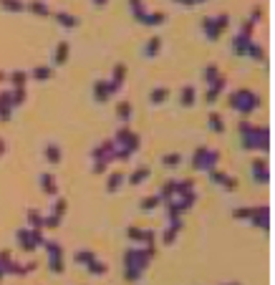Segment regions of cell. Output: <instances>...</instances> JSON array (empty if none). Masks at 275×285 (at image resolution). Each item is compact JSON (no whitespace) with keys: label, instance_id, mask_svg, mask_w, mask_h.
Wrapping results in <instances>:
<instances>
[{"label":"cell","instance_id":"obj_46","mask_svg":"<svg viewBox=\"0 0 275 285\" xmlns=\"http://www.w3.org/2000/svg\"><path fill=\"white\" fill-rule=\"evenodd\" d=\"M66 210H69V202L63 200V197H56V200H53V207H51V214L63 217V214H66Z\"/></svg>","mask_w":275,"mask_h":285},{"label":"cell","instance_id":"obj_16","mask_svg":"<svg viewBox=\"0 0 275 285\" xmlns=\"http://www.w3.org/2000/svg\"><path fill=\"white\" fill-rule=\"evenodd\" d=\"M250 169H252V177H255L258 184H268V182H270V169H268V162H265V159H260V157L252 159Z\"/></svg>","mask_w":275,"mask_h":285},{"label":"cell","instance_id":"obj_51","mask_svg":"<svg viewBox=\"0 0 275 285\" xmlns=\"http://www.w3.org/2000/svg\"><path fill=\"white\" fill-rule=\"evenodd\" d=\"M13 111H15V108H10V106H5V104H0V121H10L13 119Z\"/></svg>","mask_w":275,"mask_h":285},{"label":"cell","instance_id":"obj_47","mask_svg":"<svg viewBox=\"0 0 275 285\" xmlns=\"http://www.w3.org/2000/svg\"><path fill=\"white\" fill-rule=\"evenodd\" d=\"M10 96H13V108L23 106V104H26V99H28L26 89H10Z\"/></svg>","mask_w":275,"mask_h":285},{"label":"cell","instance_id":"obj_4","mask_svg":"<svg viewBox=\"0 0 275 285\" xmlns=\"http://www.w3.org/2000/svg\"><path fill=\"white\" fill-rule=\"evenodd\" d=\"M114 149H116L114 139L101 142L99 146H94V151H91V159H94L91 172H94V174H103V172L109 169V164L114 162Z\"/></svg>","mask_w":275,"mask_h":285},{"label":"cell","instance_id":"obj_28","mask_svg":"<svg viewBox=\"0 0 275 285\" xmlns=\"http://www.w3.org/2000/svg\"><path fill=\"white\" fill-rule=\"evenodd\" d=\"M28 78L43 83V81H51L53 78V66H35V69L28 73Z\"/></svg>","mask_w":275,"mask_h":285},{"label":"cell","instance_id":"obj_44","mask_svg":"<svg viewBox=\"0 0 275 285\" xmlns=\"http://www.w3.org/2000/svg\"><path fill=\"white\" fill-rule=\"evenodd\" d=\"M94 257H96V252H94V250H78V252L73 255V260L78 262V265H83V268H86Z\"/></svg>","mask_w":275,"mask_h":285},{"label":"cell","instance_id":"obj_60","mask_svg":"<svg viewBox=\"0 0 275 285\" xmlns=\"http://www.w3.org/2000/svg\"><path fill=\"white\" fill-rule=\"evenodd\" d=\"M225 285H240V283H225Z\"/></svg>","mask_w":275,"mask_h":285},{"label":"cell","instance_id":"obj_56","mask_svg":"<svg viewBox=\"0 0 275 285\" xmlns=\"http://www.w3.org/2000/svg\"><path fill=\"white\" fill-rule=\"evenodd\" d=\"M91 3H94V8H106L109 0H91Z\"/></svg>","mask_w":275,"mask_h":285},{"label":"cell","instance_id":"obj_2","mask_svg":"<svg viewBox=\"0 0 275 285\" xmlns=\"http://www.w3.org/2000/svg\"><path fill=\"white\" fill-rule=\"evenodd\" d=\"M238 131H240V139H242V149H255V151L270 149V129L268 126H258L252 121H240Z\"/></svg>","mask_w":275,"mask_h":285},{"label":"cell","instance_id":"obj_1","mask_svg":"<svg viewBox=\"0 0 275 285\" xmlns=\"http://www.w3.org/2000/svg\"><path fill=\"white\" fill-rule=\"evenodd\" d=\"M157 255V245H134L124 252V278L129 283H139L144 270Z\"/></svg>","mask_w":275,"mask_h":285},{"label":"cell","instance_id":"obj_9","mask_svg":"<svg viewBox=\"0 0 275 285\" xmlns=\"http://www.w3.org/2000/svg\"><path fill=\"white\" fill-rule=\"evenodd\" d=\"M5 275H20V278H23L28 273H26L23 265H18V262L13 260L10 250H0V283H3Z\"/></svg>","mask_w":275,"mask_h":285},{"label":"cell","instance_id":"obj_35","mask_svg":"<svg viewBox=\"0 0 275 285\" xmlns=\"http://www.w3.org/2000/svg\"><path fill=\"white\" fill-rule=\"evenodd\" d=\"M207 124H209V131H215V134H222V131H225V119L217 111H212L207 116Z\"/></svg>","mask_w":275,"mask_h":285},{"label":"cell","instance_id":"obj_33","mask_svg":"<svg viewBox=\"0 0 275 285\" xmlns=\"http://www.w3.org/2000/svg\"><path fill=\"white\" fill-rule=\"evenodd\" d=\"M159 205H162L159 194H149V197H141V200H139V210L141 212H154Z\"/></svg>","mask_w":275,"mask_h":285},{"label":"cell","instance_id":"obj_11","mask_svg":"<svg viewBox=\"0 0 275 285\" xmlns=\"http://www.w3.org/2000/svg\"><path fill=\"white\" fill-rule=\"evenodd\" d=\"M247 222L252 227H258V230H270V207L268 205H255Z\"/></svg>","mask_w":275,"mask_h":285},{"label":"cell","instance_id":"obj_34","mask_svg":"<svg viewBox=\"0 0 275 285\" xmlns=\"http://www.w3.org/2000/svg\"><path fill=\"white\" fill-rule=\"evenodd\" d=\"M167 99H169V89H167V86H157V89H152V94H149V101L154 106L167 104Z\"/></svg>","mask_w":275,"mask_h":285},{"label":"cell","instance_id":"obj_57","mask_svg":"<svg viewBox=\"0 0 275 285\" xmlns=\"http://www.w3.org/2000/svg\"><path fill=\"white\" fill-rule=\"evenodd\" d=\"M3 154H5V142L0 139V157H3Z\"/></svg>","mask_w":275,"mask_h":285},{"label":"cell","instance_id":"obj_30","mask_svg":"<svg viewBox=\"0 0 275 285\" xmlns=\"http://www.w3.org/2000/svg\"><path fill=\"white\" fill-rule=\"evenodd\" d=\"M179 104H182L184 108H189V106L197 104V89H195V86H182V91H179Z\"/></svg>","mask_w":275,"mask_h":285},{"label":"cell","instance_id":"obj_45","mask_svg":"<svg viewBox=\"0 0 275 285\" xmlns=\"http://www.w3.org/2000/svg\"><path fill=\"white\" fill-rule=\"evenodd\" d=\"M247 58H252V61H265V51L260 48V43H255V40L250 43V48H247Z\"/></svg>","mask_w":275,"mask_h":285},{"label":"cell","instance_id":"obj_5","mask_svg":"<svg viewBox=\"0 0 275 285\" xmlns=\"http://www.w3.org/2000/svg\"><path fill=\"white\" fill-rule=\"evenodd\" d=\"M227 26H230V15L227 13H217V15L202 18V33H205L207 40H212V43L222 38V33L227 31Z\"/></svg>","mask_w":275,"mask_h":285},{"label":"cell","instance_id":"obj_19","mask_svg":"<svg viewBox=\"0 0 275 285\" xmlns=\"http://www.w3.org/2000/svg\"><path fill=\"white\" fill-rule=\"evenodd\" d=\"M71 58V43L69 40H61L56 51H53V66H66Z\"/></svg>","mask_w":275,"mask_h":285},{"label":"cell","instance_id":"obj_14","mask_svg":"<svg viewBox=\"0 0 275 285\" xmlns=\"http://www.w3.org/2000/svg\"><path fill=\"white\" fill-rule=\"evenodd\" d=\"M116 96V91L111 89V83L109 81H96L94 83V101L96 104H106Z\"/></svg>","mask_w":275,"mask_h":285},{"label":"cell","instance_id":"obj_31","mask_svg":"<svg viewBox=\"0 0 275 285\" xmlns=\"http://www.w3.org/2000/svg\"><path fill=\"white\" fill-rule=\"evenodd\" d=\"M250 43H252V38H245V36L238 33L235 38H232V53H235V56H247Z\"/></svg>","mask_w":275,"mask_h":285},{"label":"cell","instance_id":"obj_54","mask_svg":"<svg viewBox=\"0 0 275 285\" xmlns=\"http://www.w3.org/2000/svg\"><path fill=\"white\" fill-rule=\"evenodd\" d=\"M177 5H184V8H195V0H172Z\"/></svg>","mask_w":275,"mask_h":285},{"label":"cell","instance_id":"obj_17","mask_svg":"<svg viewBox=\"0 0 275 285\" xmlns=\"http://www.w3.org/2000/svg\"><path fill=\"white\" fill-rule=\"evenodd\" d=\"M38 184H40V192L43 194H48V197H58V182H56V177L51 172H43L38 177Z\"/></svg>","mask_w":275,"mask_h":285},{"label":"cell","instance_id":"obj_29","mask_svg":"<svg viewBox=\"0 0 275 285\" xmlns=\"http://www.w3.org/2000/svg\"><path fill=\"white\" fill-rule=\"evenodd\" d=\"M8 83H10V89H26V83H28V71H10L8 73Z\"/></svg>","mask_w":275,"mask_h":285},{"label":"cell","instance_id":"obj_42","mask_svg":"<svg viewBox=\"0 0 275 285\" xmlns=\"http://www.w3.org/2000/svg\"><path fill=\"white\" fill-rule=\"evenodd\" d=\"M217 76H220L217 63H207V66H205V71H202V81H205V83H212Z\"/></svg>","mask_w":275,"mask_h":285},{"label":"cell","instance_id":"obj_37","mask_svg":"<svg viewBox=\"0 0 275 285\" xmlns=\"http://www.w3.org/2000/svg\"><path fill=\"white\" fill-rule=\"evenodd\" d=\"M162 164H164L167 169H177V167L182 164V154H179V151H169V154H162Z\"/></svg>","mask_w":275,"mask_h":285},{"label":"cell","instance_id":"obj_32","mask_svg":"<svg viewBox=\"0 0 275 285\" xmlns=\"http://www.w3.org/2000/svg\"><path fill=\"white\" fill-rule=\"evenodd\" d=\"M124 182H126V174H124V172H111V174H109V182H106V192H109V194L119 192V189L124 187Z\"/></svg>","mask_w":275,"mask_h":285},{"label":"cell","instance_id":"obj_27","mask_svg":"<svg viewBox=\"0 0 275 285\" xmlns=\"http://www.w3.org/2000/svg\"><path fill=\"white\" fill-rule=\"evenodd\" d=\"M164 20H167V13H159V10H146L144 15H141V20H139V23L141 26H162L164 23Z\"/></svg>","mask_w":275,"mask_h":285},{"label":"cell","instance_id":"obj_55","mask_svg":"<svg viewBox=\"0 0 275 285\" xmlns=\"http://www.w3.org/2000/svg\"><path fill=\"white\" fill-rule=\"evenodd\" d=\"M23 268H26V273H33V270L38 268V262H35V260H28V262H26Z\"/></svg>","mask_w":275,"mask_h":285},{"label":"cell","instance_id":"obj_8","mask_svg":"<svg viewBox=\"0 0 275 285\" xmlns=\"http://www.w3.org/2000/svg\"><path fill=\"white\" fill-rule=\"evenodd\" d=\"M114 144L121 146V149H129L134 154V151L141 146V139H139V134H134L129 126H119V131L114 134Z\"/></svg>","mask_w":275,"mask_h":285},{"label":"cell","instance_id":"obj_58","mask_svg":"<svg viewBox=\"0 0 275 285\" xmlns=\"http://www.w3.org/2000/svg\"><path fill=\"white\" fill-rule=\"evenodd\" d=\"M3 81H8V73H3V71H0V83H3Z\"/></svg>","mask_w":275,"mask_h":285},{"label":"cell","instance_id":"obj_50","mask_svg":"<svg viewBox=\"0 0 275 285\" xmlns=\"http://www.w3.org/2000/svg\"><path fill=\"white\" fill-rule=\"evenodd\" d=\"M31 240H33V248H35V250H38V248H43V243H46L43 230H31Z\"/></svg>","mask_w":275,"mask_h":285},{"label":"cell","instance_id":"obj_20","mask_svg":"<svg viewBox=\"0 0 275 285\" xmlns=\"http://www.w3.org/2000/svg\"><path fill=\"white\" fill-rule=\"evenodd\" d=\"M26 10L28 13H33L35 18H51V8H48V3H46V0H28V3H26Z\"/></svg>","mask_w":275,"mask_h":285},{"label":"cell","instance_id":"obj_59","mask_svg":"<svg viewBox=\"0 0 275 285\" xmlns=\"http://www.w3.org/2000/svg\"><path fill=\"white\" fill-rule=\"evenodd\" d=\"M200 3H207V0H195V5H200Z\"/></svg>","mask_w":275,"mask_h":285},{"label":"cell","instance_id":"obj_3","mask_svg":"<svg viewBox=\"0 0 275 285\" xmlns=\"http://www.w3.org/2000/svg\"><path fill=\"white\" fill-rule=\"evenodd\" d=\"M227 104H230L232 111H238V114H242V116H250L255 108H260L263 99H260L255 91H250V89H238V91L230 94Z\"/></svg>","mask_w":275,"mask_h":285},{"label":"cell","instance_id":"obj_13","mask_svg":"<svg viewBox=\"0 0 275 285\" xmlns=\"http://www.w3.org/2000/svg\"><path fill=\"white\" fill-rule=\"evenodd\" d=\"M225 83H227V78L220 73L212 83H207V91H205V101L207 104H217V99L222 96V91H225Z\"/></svg>","mask_w":275,"mask_h":285},{"label":"cell","instance_id":"obj_7","mask_svg":"<svg viewBox=\"0 0 275 285\" xmlns=\"http://www.w3.org/2000/svg\"><path fill=\"white\" fill-rule=\"evenodd\" d=\"M43 250H46V255H48V270H51L53 275H61L63 270H66V265H63V245L56 243V240H46Z\"/></svg>","mask_w":275,"mask_h":285},{"label":"cell","instance_id":"obj_38","mask_svg":"<svg viewBox=\"0 0 275 285\" xmlns=\"http://www.w3.org/2000/svg\"><path fill=\"white\" fill-rule=\"evenodd\" d=\"M157 194H159V200H162V205H164V202H169V200H174V179H169V182H164V184H162V189H159Z\"/></svg>","mask_w":275,"mask_h":285},{"label":"cell","instance_id":"obj_12","mask_svg":"<svg viewBox=\"0 0 275 285\" xmlns=\"http://www.w3.org/2000/svg\"><path fill=\"white\" fill-rule=\"evenodd\" d=\"M207 174H209V182H212V184H217V187H222L227 192H235L238 189V179L232 177V174H227L222 169H212V172H207Z\"/></svg>","mask_w":275,"mask_h":285},{"label":"cell","instance_id":"obj_36","mask_svg":"<svg viewBox=\"0 0 275 285\" xmlns=\"http://www.w3.org/2000/svg\"><path fill=\"white\" fill-rule=\"evenodd\" d=\"M195 192V179H174V197Z\"/></svg>","mask_w":275,"mask_h":285},{"label":"cell","instance_id":"obj_21","mask_svg":"<svg viewBox=\"0 0 275 285\" xmlns=\"http://www.w3.org/2000/svg\"><path fill=\"white\" fill-rule=\"evenodd\" d=\"M43 157H46V162H48L51 167H58V164H61V159H63L61 144H56V142H48V144H46V149H43Z\"/></svg>","mask_w":275,"mask_h":285},{"label":"cell","instance_id":"obj_39","mask_svg":"<svg viewBox=\"0 0 275 285\" xmlns=\"http://www.w3.org/2000/svg\"><path fill=\"white\" fill-rule=\"evenodd\" d=\"M0 8L8 10V13H23L26 3H23V0H0Z\"/></svg>","mask_w":275,"mask_h":285},{"label":"cell","instance_id":"obj_23","mask_svg":"<svg viewBox=\"0 0 275 285\" xmlns=\"http://www.w3.org/2000/svg\"><path fill=\"white\" fill-rule=\"evenodd\" d=\"M51 15H53V20H56L61 28H69V31L76 28V26L81 23V20H78L73 13H66V10H58V13H51Z\"/></svg>","mask_w":275,"mask_h":285},{"label":"cell","instance_id":"obj_53","mask_svg":"<svg viewBox=\"0 0 275 285\" xmlns=\"http://www.w3.org/2000/svg\"><path fill=\"white\" fill-rule=\"evenodd\" d=\"M260 18H263V8H260V5H255V8L250 10V18H247V20H250V23H255V26H258V23H260Z\"/></svg>","mask_w":275,"mask_h":285},{"label":"cell","instance_id":"obj_22","mask_svg":"<svg viewBox=\"0 0 275 285\" xmlns=\"http://www.w3.org/2000/svg\"><path fill=\"white\" fill-rule=\"evenodd\" d=\"M149 174H152V169L146 167V164H141V167H137L129 177H126V184H132V187H139V184H144L146 179H149Z\"/></svg>","mask_w":275,"mask_h":285},{"label":"cell","instance_id":"obj_48","mask_svg":"<svg viewBox=\"0 0 275 285\" xmlns=\"http://www.w3.org/2000/svg\"><path fill=\"white\" fill-rule=\"evenodd\" d=\"M61 222H63V217H58V214H43V227L56 230V227H61Z\"/></svg>","mask_w":275,"mask_h":285},{"label":"cell","instance_id":"obj_24","mask_svg":"<svg viewBox=\"0 0 275 285\" xmlns=\"http://www.w3.org/2000/svg\"><path fill=\"white\" fill-rule=\"evenodd\" d=\"M15 243H18V248L23 252H33L35 248H33V240H31V227H20L15 232Z\"/></svg>","mask_w":275,"mask_h":285},{"label":"cell","instance_id":"obj_15","mask_svg":"<svg viewBox=\"0 0 275 285\" xmlns=\"http://www.w3.org/2000/svg\"><path fill=\"white\" fill-rule=\"evenodd\" d=\"M182 217H172V220H169V225L164 227V232H162V243L164 245H172L174 240H177V235L182 232Z\"/></svg>","mask_w":275,"mask_h":285},{"label":"cell","instance_id":"obj_18","mask_svg":"<svg viewBox=\"0 0 275 285\" xmlns=\"http://www.w3.org/2000/svg\"><path fill=\"white\" fill-rule=\"evenodd\" d=\"M124 81H126V63H114V69H111V78H109V83H111V89L119 94L121 91V86H124Z\"/></svg>","mask_w":275,"mask_h":285},{"label":"cell","instance_id":"obj_10","mask_svg":"<svg viewBox=\"0 0 275 285\" xmlns=\"http://www.w3.org/2000/svg\"><path fill=\"white\" fill-rule=\"evenodd\" d=\"M126 237H129V243H134V245H157V232L144 230L139 225L126 227Z\"/></svg>","mask_w":275,"mask_h":285},{"label":"cell","instance_id":"obj_43","mask_svg":"<svg viewBox=\"0 0 275 285\" xmlns=\"http://www.w3.org/2000/svg\"><path fill=\"white\" fill-rule=\"evenodd\" d=\"M129 8H132V15H134V20L139 23V20H141V15L146 13V5H144V0H129Z\"/></svg>","mask_w":275,"mask_h":285},{"label":"cell","instance_id":"obj_40","mask_svg":"<svg viewBox=\"0 0 275 285\" xmlns=\"http://www.w3.org/2000/svg\"><path fill=\"white\" fill-rule=\"evenodd\" d=\"M28 227L43 230V214H40V210H28Z\"/></svg>","mask_w":275,"mask_h":285},{"label":"cell","instance_id":"obj_26","mask_svg":"<svg viewBox=\"0 0 275 285\" xmlns=\"http://www.w3.org/2000/svg\"><path fill=\"white\" fill-rule=\"evenodd\" d=\"M132 114H134V108H132L129 101H119V104H116V119L121 121V126H129Z\"/></svg>","mask_w":275,"mask_h":285},{"label":"cell","instance_id":"obj_25","mask_svg":"<svg viewBox=\"0 0 275 285\" xmlns=\"http://www.w3.org/2000/svg\"><path fill=\"white\" fill-rule=\"evenodd\" d=\"M159 53H162V38H159V36H152L149 40L144 43L141 56H144V58H157Z\"/></svg>","mask_w":275,"mask_h":285},{"label":"cell","instance_id":"obj_6","mask_svg":"<svg viewBox=\"0 0 275 285\" xmlns=\"http://www.w3.org/2000/svg\"><path fill=\"white\" fill-rule=\"evenodd\" d=\"M220 164V151L209 146H197L192 154V169L195 172H212Z\"/></svg>","mask_w":275,"mask_h":285},{"label":"cell","instance_id":"obj_41","mask_svg":"<svg viewBox=\"0 0 275 285\" xmlns=\"http://www.w3.org/2000/svg\"><path fill=\"white\" fill-rule=\"evenodd\" d=\"M86 270H89L91 275H96V278H99V275H106V270H109V268H106V262H103V260L94 257V260L89 262V265H86Z\"/></svg>","mask_w":275,"mask_h":285},{"label":"cell","instance_id":"obj_52","mask_svg":"<svg viewBox=\"0 0 275 285\" xmlns=\"http://www.w3.org/2000/svg\"><path fill=\"white\" fill-rule=\"evenodd\" d=\"M252 33H255V23H250V20H245V23H242V28H240V36L252 38Z\"/></svg>","mask_w":275,"mask_h":285},{"label":"cell","instance_id":"obj_49","mask_svg":"<svg viewBox=\"0 0 275 285\" xmlns=\"http://www.w3.org/2000/svg\"><path fill=\"white\" fill-rule=\"evenodd\" d=\"M250 214H252V207H235L232 210V217H235V220H250Z\"/></svg>","mask_w":275,"mask_h":285}]
</instances>
